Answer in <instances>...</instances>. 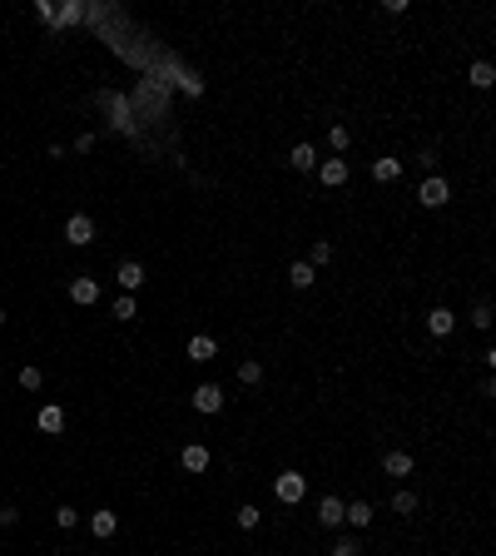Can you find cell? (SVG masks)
I'll use <instances>...</instances> for the list:
<instances>
[{
	"instance_id": "7c38bea8",
	"label": "cell",
	"mask_w": 496,
	"mask_h": 556,
	"mask_svg": "<svg viewBox=\"0 0 496 556\" xmlns=\"http://www.w3.org/2000/svg\"><path fill=\"white\" fill-rule=\"evenodd\" d=\"M397 174H402V159H377V164H372V179H377V184H392Z\"/></svg>"
},
{
	"instance_id": "f1b7e54d",
	"label": "cell",
	"mask_w": 496,
	"mask_h": 556,
	"mask_svg": "<svg viewBox=\"0 0 496 556\" xmlns=\"http://www.w3.org/2000/svg\"><path fill=\"white\" fill-rule=\"evenodd\" d=\"M333 556H357V541H338V546H333Z\"/></svg>"
},
{
	"instance_id": "6da1fadb",
	"label": "cell",
	"mask_w": 496,
	"mask_h": 556,
	"mask_svg": "<svg viewBox=\"0 0 496 556\" xmlns=\"http://www.w3.org/2000/svg\"><path fill=\"white\" fill-rule=\"evenodd\" d=\"M417 199H422L427 209H442V204L452 199V189H447V179H442V174H427V179H422V189H417Z\"/></svg>"
},
{
	"instance_id": "8fae6325",
	"label": "cell",
	"mask_w": 496,
	"mask_h": 556,
	"mask_svg": "<svg viewBox=\"0 0 496 556\" xmlns=\"http://www.w3.org/2000/svg\"><path fill=\"white\" fill-rule=\"evenodd\" d=\"M139 284H144V263H134V258H125V263H120V289H129V293H134Z\"/></svg>"
},
{
	"instance_id": "d6986e66",
	"label": "cell",
	"mask_w": 496,
	"mask_h": 556,
	"mask_svg": "<svg viewBox=\"0 0 496 556\" xmlns=\"http://www.w3.org/2000/svg\"><path fill=\"white\" fill-rule=\"evenodd\" d=\"M491 80H496V75H491V65H486V60H476V65H472V85H476V90H486Z\"/></svg>"
},
{
	"instance_id": "4fadbf2b",
	"label": "cell",
	"mask_w": 496,
	"mask_h": 556,
	"mask_svg": "<svg viewBox=\"0 0 496 556\" xmlns=\"http://www.w3.org/2000/svg\"><path fill=\"white\" fill-rule=\"evenodd\" d=\"M382 472L407 477V472H412V452H388V457H382Z\"/></svg>"
},
{
	"instance_id": "5bb4252c",
	"label": "cell",
	"mask_w": 496,
	"mask_h": 556,
	"mask_svg": "<svg viewBox=\"0 0 496 556\" xmlns=\"http://www.w3.org/2000/svg\"><path fill=\"white\" fill-rule=\"evenodd\" d=\"M184 467H189V472H204V467H208V447L189 442V447H184Z\"/></svg>"
},
{
	"instance_id": "cb8c5ba5",
	"label": "cell",
	"mask_w": 496,
	"mask_h": 556,
	"mask_svg": "<svg viewBox=\"0 0 496 556\" xmlns=\"http://www.w3.org/2000/svg\"><path fill=\"white\" fill-rule=\"evenodd\" d=\"M239 377H243V382H258V377H263V363H253V358H248V363L239 368Z\"/></svg>"
},
{
	"instance_id": "8992f818",
	"label": "cell",
	"mask_w": 496,
	"mask_h": 556,
	"mask_svg": "<svg viewBox=\"0 0 496 556\" xmlns=\"http://www.w3.org/2000/svg\"><path fill=\"white\" fill-rule=\"evenodd\" d=\"M452 328H457L452 308H432V313H427V333H432V338H447Z\"/></svg>"
},
{
	"instance_id": "9a60e30c",
	"label": "cell",
	"mask_w": 496,
	"mask_h": 556,
	"mask_svg": "<svg viewBox=\"0 0 496 556\" xmlns=\"http://www.w3.org/2000/svg\"><path fill=\"white\" fill-rule=\"evenodd\" d=\"M343 522H348V527H367V522H372V507H367V502H353V507H343Z\"/></svg>"
},
{
	"instance_id": "5b68a950",
	"label": "cell",
	"mask_w": 496,
	"mask_h": 556,
	"mask_svg": "<svg viewBox=\"0 0 496 556\" xmlns=\"http://www.w3.org/2000/svg\"><path fill=\"white\" fill-rule=\"evenodd\" d=\"M343 507H348L343 496H323V502H318V522L323 527H343Z\"/></svg>"
},
{
	"instance_id": "d4e9b609",
	"label": "cell",
	"mask_w": 496,
	"mask_h": 556,
	"mask_svg": "<svg viewBox=\"0 0 496 556\" xmlns=\"http://www.w3.org/2000/svg\"><path fill=\"white\" fill-rule=\"evenodd\" d=\"M80 15H85V11L75 6V0H70V6H60V11H55V20H65V25H70V20H80Z\"/></svg>"
},
{
	"instance_id": "4316f807",
	"label": "cell",
	"mask_w": 496,
	"mask_h": 556,
	"mask_svg": "<svg viewBox=\"0 0 496 556\" xmlns=\"http://www.w3.org/2000/svg\"><path fill=\"white\" fill-rule=\"evenodd\" d=\"M327 139H333V149H348V125H333V134H327Z\"/></svg>"
},
{
	"instance_id": "ba28073f",
	"label": "cell",
	"mask_w": 496,
	"mask_h": 556,
	"mask_svg": "<svg viewBox=\"0 0 496 556\" xmlns=\"http://www.w3.org/2000/svg\"><path fill=\"white\" fill-rule=\"evenodd\" d=\"M90 531H94L99 541H109V536H115V531H120V517H115V512H109V507H104V512H94V517H90Z\"/></svg>"
},
{
	"instance_id": "f546056e",
	"label": "cell",
	"mask_w": 496,
	"mask_h": 556,
	"mask_svg": "<svg viewBox=\"0 0 496 556\" xmlns=\"http://www.w3.org/2000/svg\"><path fill=\"white\" fill-rule=\"evenodd\" d=\"M0 323H6V308H0Z\"/></svg>"
},
{
	"instance_id": "7402d4cb",
	"label": "cell",
	"mask_w": 496,
	"mask_h": 556,
	"mask_svg": "<svg viewBox=\"0 0 496 556\" xmlns=\"http://www.w3.org/2000/svg\"><path fill=\"white\" fill-rule=\"evenodd\" d=\"M55 527H65V531L80 527V512H75V507H60V512H55Z\"/></svg>"
},
{
	"instance_id": "3957f363",
	"label": "cell",
	"mask_w": 496,
	"mask_h": 556,
	"mask_svg": "<svg viewBox=\"0 0 496 556\" xmlns=\"http://www.w3.org/2000/svg\"><path fill=\"white\" fill-rule=\"evenodd\" d=\"M273 492H278V502H303L308 477H303V472H283L278 482H273Z\"/></svg>"
},
{
	"instance_id": "484cf974",
	"label": "cell",
	"mask_w": 496,
	"mask_h": 556,
	"mask_svg": "<svg viewBox=\"0 0 496 556\" xmlns=\"http://www.w3.org/2000/svg\"><path fill=\"white\" fill-rule=\"evenodd\" d=\"M472 323H476V328H491V303H476V313H472Z\"/></svg>"
},
{
	"instance_id": "603a6c76",
	"label": "cell",
	"mask_w": 496,
	"mask_h": 556,
	"mask_svg": "<svg viewBox=\"0 0 496 556\" xmlns=\"http://www.w3.org/2000/svg\"><path fill=\"white\" fill-rule=\"evenodd\" d=\"M258 517H263L258 507H239V527H243V531H253V527H258Z\"/></svg>"
},
{
	"instance_id": "277c9868",
	"label": "cell",
	"mask_w": 496,
	"mask_h": 556,
	"mask_svg": "<svg viewBox=\"0 0 496 556\" xmlns=\"http://www.w3.org/2000/svg\"><path fill=\"white\" fill-rule=\"evenodd\" d=\"M194 408L199 412H218V408H224V387H213V382L194 387Z\"/></svg>"
},
{
	"instance_id": "7a4b0ae2",
	"label": "cell",
	"mask_w": 496,
	"mask_h": 556,
	"mask_svg": "<svg viewBox=\"0 0 496 556\" xmlns=\"http://www.w3.org/2000/svg\"><path fill=\"white\" fill-rule=\"evenodd\" d=\"M65 239H70L75 249L94 244V218H90V214H70V218H65Z\"/></svg>"
},
{
	"instance_id": "ac0fdd59",
	"label": "cell",
	"mask_w": 496,
	"mask_h": 556,
	"mask_svg": "<svg viewBox=\"0 0 496 556\" xmlns=\"http://www.w3.org/2000/svg\"><path fill=\"white\" fill-rule=\"evenodd\" d=\"M65 427V412L60 408H40V432H60Z\"/></svg>"
},
{
	"instance_id": "9c48e42d",
	"label": "cell",
	"mask_w": 496,
	"mask_h": 556,
	"mask_svg": "<svg viewBox=\"0 0 496 556\" xmlns=\"http://www.w3.org/2000/svg\"><path fill=\"white\" fill-rule=\"evenodd\" d=\"M318 179L323 184H348V159H323L318 164Z\"/></svg>"
},
{
	"instance_id": "e0dca14e",
	"label": "cell",
	"mask_w": 496,
	"mask_h": 556,
	"mask_svg": "<svg viewBox=\"0 0 496 556\" xmlns=\"http://www.w3.org/2000/svg\"><path fill=\"white\" fill-rule=\"evenodd\" d=\"M288 284H293V289H308V284H313V263H303V258H298V263L288 268Z\"/></svg>"
},
{
	"instance_id": "2e32d148",
	"label": "cell",
	"mask_w": 496,
	"mask_h": 556,
	"mask_svg": "<svg viewBox=\"0 0 496 556\" xmlns=\"http://www.w3.org/2000/svg\"><path fill=\"white\" fill-rule=\"evenodd\" d=\"M189 358H194V363H208V358H213V338H204V333H199V338H189Z\"/></svg>"
},
{
	"instance_id": "44dd1931",
	"label": "cell",
	"mask_w": 496,
	"mask_h": 556,
	"mask_svg": "<svg viewBox=\"0 0 496 556\" xmlns=\"http://www.w3.org/2000/svg\"><path fill=\"white\" fill-rule=\"evenodd\" d=\"M40 382H45V373H40V368H20V387H25V393H35Z\"/></svg>"
},
{
	"instance_id": "ffe728a7",
	"label": "cell",
	"mask_w": 496,
	"mask_h": 556,
	"mask_svg": "<svg viewBox=\"0 0 496 556\" xmlns=\"http://www.w3.org/2000/svg\"><path fill=\"white\" fill-rule=\"evenodd\" d=\"M392 512H402V517L417 512V492H397V496H392Z\"/></svg>"
},
{
	"instance_id": "4dcf8cb0",
	"label": "cell",
	"mask_w": 496,
	"mask_h": 556,
	"mask_svg": "<svg viewBox=\"0 0 496 556\" xmlns=\"http://www.w3.org/2000/svg\"><path fill=\"white\" fill-rule=\"evenodd\" d=\"M65 556H70V551H65Z\"/></svg>"
},
{
	"instance_id": "52a82bcc",
	"label": "cell",
	"mask_w": 496,
	"mask_h": 556,
	"mask_svg": "<svg viewBox=\"0 0 496 556\" xmlns=\"http://www.w3.org/2000/svg\"><path fill=\"white\" fill-rule=\"evenodd\" d=\"M70 298H75L80 308H90V303L99 298V284H94V278H70Z\"/></svg>"
},
{
	"instance_id": "30bf717a",
	"label": "cell",
	"mask_w": 496,
	"mask_h": 556,
	"mask_svg": "<svg viewBox=\"0 0 496 556\" xmlns=\"http://www.w3.org/2000/svg\"><path fill=\"white\" fill-rule=\"evenodd\" d=\"M288 164L298 174H308V169H318V149L313 144H293V154H288Z\"/></svg>"
},
{
	"instance_id": "83f0119b",
	"label": "cell",
	"mask_w": 496,
	"mask_h": 556,
	"mask_svg": "<svg viewBox=\"0 0 496 556\" xmlns=\"http://www.w3.org/2000/svg\"><path fill=\"white\" fill-rule=\"evenodd\" d=\"M115 318H134V298H120L115 303Z\"/></svg>"
}]
</instances>
